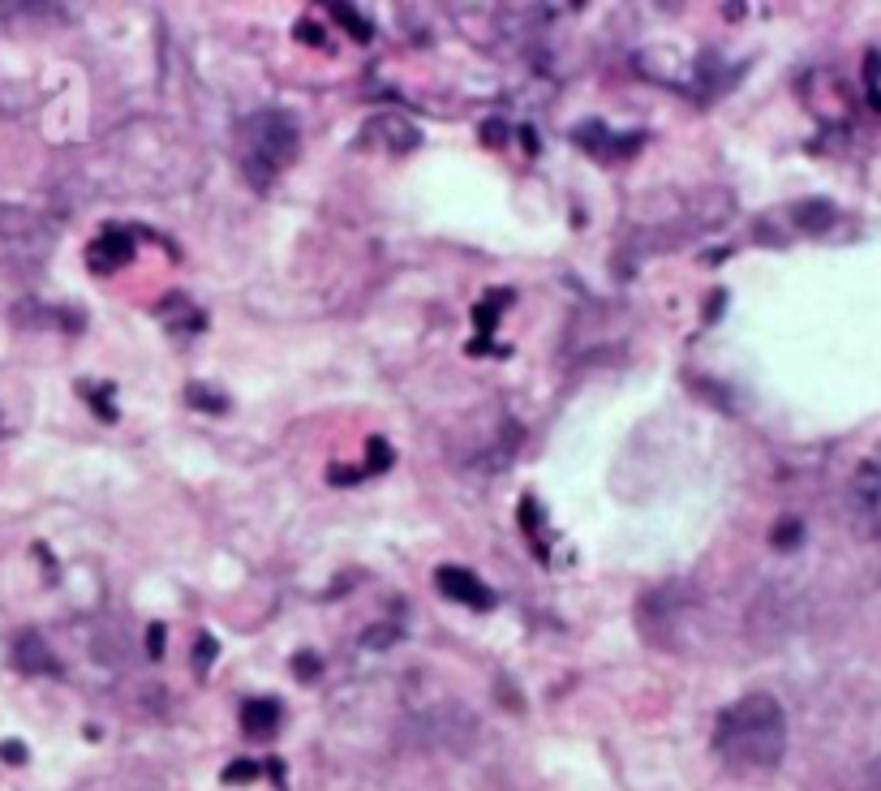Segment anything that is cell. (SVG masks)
Wrapping results in <instances>:
<instances>
[{
  "label": "cell",
  "mask_w": 881,
  "mask_h": 791,
  "mask_svg": "<svg viewBox=\"0 0 881 791\" xmlns=\"http://www.w3.org/2000/svg\"><path fill=\"white\" fill-rule=\"evenodd\" d=\"M787 749V718L770 693H748L714 723V753L740 774L774 770Z\"/></svg>",
  "instance_id": "obj_1"
},
{
  "label": "cell",
  "mask_w": 881,
  "mask_h": 791,
  "mask_svg": "<svg viewBox=\"0 0 881 791\" xmlns=\"http://www.w3.org/2000/svg\"><path fill=\"white\" fill-rule=\"evenodd\" d=\"M301 147V129L297 121L280 108L254 112L241 125V172L254 190H267L271 181L280 177V168H288L297 160Z\"/></svg>",
  "instance_id": "obj_2"
},
{
  "label": "cell",
  "mask_w": 881,
  "mask_h": 791,
  "mask_svg": "<svg viewBox=\"0 0 881 791\" xmlns=\"http://www.w3.org/2000/svg\"><path fill=\"white\" fill-rule=\"evenodd\" d=\"M0 241L26 258H43L52 250V224L31 207H0Z\"/></svg>",
  "instance_id": "obj_3"
},
{
  "label": "cell",
  "mask_w": 881,
  "mask_h": 791,
  "mask_svg": "<svg viewBox=\"0 0 881 791\" xmlns=\"http://www.w3.org/2000/svg\"><path fill=\"white\" fill-rule=\"evenodd\" d=\"M435 585H439V594H447L452 602H465V607H473V611H490V607H495V589H490L478 572H469V568L443 564V568H435Z\"/></svg>",
  "instance_id": "obj_4"
},
{
  "label": "cell",
  "mask_w": 881,
  "mask_h": 791,
  "mask_svg": "<svg viewBox=\"0 0 881 791\" xmlns=\"http://www.w3.org/2000/svg\"><path fill=\"white\" fill-rule=\"evenodd\" d=\"M129 258H134V233H125V228H104V233L86 246V267H91L95 276H112Z\"/></svg>",
  "instance_id": "obj_5"
},
{
  "label": "cell",
  "mask_w": 881,
  "mask_h": 791,
  "mask_svg": "<svg viewBox=\"0 0 881 791\" xmlns=\"http://www.w3.org/2000/svg\"><path fill=\"white\" fill-rule=\"evenodd\" d=\"M13 667L22 675H56L61 671L56 654L48 650V641H43L39 632H18V637H13Z\"/></svg>",
  "instance_id": "obj_6"
},
{
  "label": "cell",
  "mask_w": 881,
  "mask_h": 791,
  "mask_svg": "<svg viewBox=\"0 0 881 791\" xmlns=\"http://www.w3.org/2000/svg\"><path fill=\"white\" fill-rule=\"evenodd\" d=\"M241 731L250 740H267L280 731V701L276 697H250L241 706Z\"/></svg>",
  "instance_id": "obj_7"
},
{
  "label": "cell",
  "mask_w": 881,
  "mask_h": 791,
  "mask_svg": "<svg viewBox=\"0 0 881 791\" xmlns=\"http://www.w3.org/2000/svg\"><path fill=\"white\" fill-rule=\"evenodd\" d=\"M366 138L383 142V147H392V151H413L422 134H417V125H413V121H404V117H392V112H383V117H374V121L366 125Z\"/></svg>",
  "instance_id": "obj_8"
},
{
  "label": "cell",
  "mask_w": 881,
  "mask_h": 791,
  "mask_svg": "<svg viewBox=\"0 0 881 791\" xmlns=\"http://www.w3.org/2000/svg\"><path fill=\"white\" fill-rule=\"evenodd\" d=\"M796 224L804 228V233H826V228L834 224V207L826 203V198H808V203L796 207Z\"/></svg>",
  "instance_id": "obj_9"
},
{
  "label": "cell",
  "mask_w": 881,
  "mask_h": 791,
  "mask_svg": "<svg viewBox=\"0 0 881 791\" xmlns=\"http://www.w3.org/2000/svg\"><path fill=\"white\" fill-rule=\"evenodd\" d=\"M327 9H331V18H336L353 39H361V43L374 39V22H370V18H361V13H357L353 5H344V0H331Z\"/></svg>",
  "instance_id": "obj_10"
},
{
  "label": "cell",
  "mask_w": 881,
  "mask_h": 791,
  "mask_svg": "<svg viewBox=\"0 0 881 791\" xmlns=\"http://www.w3.org/2000/svg\"><path fill=\"white\" fill-rule=\"evenodd\" d=\"M804 538V525H800V516H787V521H778L774 525V534H770V542L778 546V551H791Z\"/></svg>",
  "instance_id": "obj_11"
},
{
  "label": "cell",
  "mask_w": 881,
  "mask_h": 791,
  "mask_svg": "<svg viewBox=\"0 0 881 791\" xmlns=\"http://www.w3.org/2000/svg\"><path fill=\"white\" fill-rule=\"evenodd\" d=\"M366 469L370 473H387V469H392V448H387V439H370L366 443Z\"/></svg>",
  "instance_id": "obj_12"
},
{
  "label": "cell",
  "mask_w": 881,
  "mask_h": 791,
  "mask_svg": "<svg viewBox=\"0 0 881 791\" xmlns=\"http://www.w3.org/2000/svg\"><path fill=\"white\" fill-rule=\"evenodd\" d=\"M211 663H215V641L202 632V637L194 641V671L202 675V671H211Z\"/></svg>",
  "instance_id": "obj_13"
},
{
  "label": "cell",
  "mask_w": 881,
  "mask_h": 791,
  "mask_svg": "<svg viewBox=\"0 0 881 791\" xmlns=\"http://www.w3.org/2000/svg\"><path fill=\"white\" fill-rule=\"evenodd\" d=\"M254 774H258V766H254V761H233V766L224 770V783H250Z\"/></svg>",
  "instance_id": "obj_14"
},
{
  "label": "cell",
  "mask_w": 881,
  "mask_h": 791,
  "mask_svg": "<svg viewBox=\"0 0 881 791\" xmlns=\"http://www.w3.org/2000/svg\"><path fill=\"white\" fill-rule=\"evenodd\" d=\"M164 645H168L164 624H151V628H147V654H151V658H164Z\"/></svg>",
  "instance_id": "obj_15"
},
{
  "label": "cell",
  "mask_w": 881,
  "mask_h": 791,
  "mask_svg": "<svg viewBox=\"0 0 881 791\" xmlns=\"http://www.w3.org/2000/svg\"><path fill=\"white\" fill-rule=\"evenodd\" d=\"M190 400H194V405H207L211 413H224V400H220V396H211L207 387H190Z\"/></svg>",
  "instance_id": "obj_16"
},
{
  "label": "cell",
  "mask_w": 881,
  "mask_h": 791,
  "mask_svg": "<svg viewBox=\"0 0 881 791\" xmlns=\"http://www.w3.org/2000/svg\"><path fill=\"white\" fill-rule=\"evenodd\" d=\"M297 39H306V43H314V48H319V43H323V35H319V26H310V22H297Z\"/></svg>",
  "instance_id": "obj_17"
},
{
  "label": "cell",
  "mask_w": 881,
  "mask_h": 791,
  "mask_svg": "<svg viewBox=\"0 0 881 791\" xmlns=\"http://www.w3.org/2000/svg\"><path fill=\"white\" fill-rule=\"evenodd\" d=\"M0 753H5V761H22V744H0Z\"/></svg>",
  "instance_id": "obj_18"
},
{
  "label": "cell",
  "mask_w": 881,
  "mask_h": 791,
  "mask_svg": "<svg viewBox=\"0 0 881 791\" xmlns=\"http://www.w3.org/2000/svg\"><path fill=\"white\" fill-rule=\"evenodd\" d=\"M297 671H306V675H314V671H319V663H314V658H297Z\"/></svg>",
  "instance_id": "obj_19"
}]
</instances>
